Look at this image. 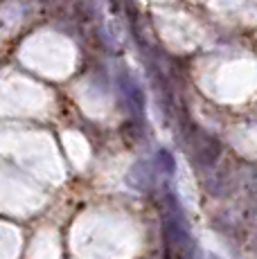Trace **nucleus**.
Segmentation results:
<instances>
[{
  "instance_id": "f03ea898",
  "label": "nucleus",
  "mask_w": 257,
  "mask_h": 259,
  "mask_svg": "<svg viewBox=\"0 0 257 259\" xmlns=\"http://www.w3.org/2000/svg\"><path fill=\"white\" fill-rule=\"evenodd\" d=\"M207 259H221V257H217L215 252H212V255H207Z\"/></svg>"
},
{
  "instance_id": "f257e3e1",
  "label": "nucleus",
  "mask_w": 257,
  "mask_h": 259,
  "mask_svg": "<svg viewBox=\"0 0 257 259\" xmlns=\"http://www.w3.org/2000/svg\"><path fill=\"white\" fill-rule=\"evenodd\" d=\"M160 165H165V171L167 174H174V162H169V153L167 151H160Z\"/></svg>"
}]
</instances>
